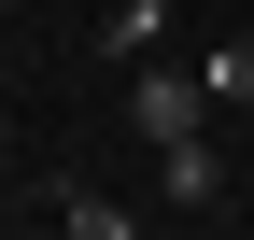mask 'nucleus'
Returning a JSON list of instances; mask_svg holds the SVG:
<instances>
[{
    "mask_svg": "<svg viewBox=\"0 0 254 240\" xmlns=\"http://www.w3.org/2000/svg\"><path fill=\"white\" fill-rule=\"evenodd\" d=\"M240 127H254V99H240Z\"/></svg>",
    "mask_w": 254,
    "mask_h": 240,
    "instance_id": "39448f33",
    "label": "nucleus"
},
{
    "mask_svg": "<svg viewBox=\"0 0 254 240\" xmlns=\"http://www.w3.org/2000/svg\"><path fill=\"white\" fill-rule=\"evenodd\" d=\"M57 226H71V240H127V198H99V184H71V198H57Z\"/></svg>",
    "mask_w": 254,
    "mask_h": 240,
    "instance_id": "7ed1b4c3",
    "label": "nucleus"
},
{
    "mask_svg": "<svg viewBox=\"0 0 254 240\" xmlns=\"http://www.w3.org/2000/svg\"><path fill=\"white\" fill-rule=\"evenodd\" d=\"M198 99H212V71H155V57H141V85H127V127H141V141H184V127H198Z\"/></svg>",
    "mask_w": 254,
    "mask_h": 240,
    "instance_id": "f03ea898",
    "label": "nucleus"
},
{
    "mask_svg": "<svg viewBox=\"0 0 254 240\" xmlns=\"http://www.w3.org/2000/svg\"><path fill=\"white\" fill-rule=\"evenodd\" d=\"M198 71H212V99H254V43H212Z\"/></svg>",
    "mask_w": 254,
    "mask_h": 240,
    "instance_id": "20e7f679",
    "label": "nucleus"
},
{
    "mask_svg": "<svg viewBox=\"0 0 254 240\" xmlns=\"http://www.w3.org/2000/svg\"><path fill=\"white\" fill-rule=\"evenodd\" d=\"M155 198H170L184 226H212V212H226V156H212L198 127H184V141H155Z\"/></svg>",
    "mask_w": 254,
    "mask_h": 240,
    "instance_id": "f257e3e1",
    "label": "nucleus"
}]
</instances>
